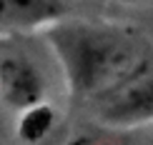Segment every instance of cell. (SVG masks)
Segmentation results:
<instances>
[{"label": "cell", "mask_w": 153, "mask_h": 145, "mask_svg": "<svg viewBox=\"0 0 153 145\" xmlns=\"http://www.w3.org/2000/svg\"><path fill=\"white\" fill-rule=\"evenodd\" d=\"M71 145H131V143L123 133H118V128H111V130H93V133L78 135Z\"/></svg>", "instance_id": "8992f818"}, {"label": "cell", "mask_w": 153, "mask_h": 145, "mask_svg": "<svg viewBox=\"0 0 153 145\" xmlns=\"http://www.w3.org/2000/svg\"><path fill=\"white\" fill-rule=\"evenodd\" d=\"M95 120L105 128H131L153 120V70L91 105Z\"/></svg>", "instance_id": "7a4b0ae2"}, {"label": "cell", "mask_w": 153, "mask_h": 145, "mask_svg": "<svg viewBox=\"0 0 153 145\" xmlns=\"http://www.w3.org/2000/svg\"><path fill=\"white\" fill-rule=\"evenodd\" d=\"M55 125V110L45 103H38L33 108L23 110L20 120H18V138L23 143H40Z\"/></svg>", "instance_id": "5b68a950"}, {"label": "cell", "mask_w": 153, "mask_h": 145, "mask_svg": "<svg viewBox=\"0 0 153 145\" xmlns=\"http://www.w3.org/2000/svg\"><path fill=\"white\" fill-rule=\"evenodd\" d=\"M40 33L71 98L85 108L153 70V43L131 25L68 15Z\"/></svg>", "instance_id": "6da1fadb"}, {"label": "cell", "mask_w": 153, "mask_h": 145, "mask_svg": "<svg viewBox=\"0 0 153 145\" xmlns=\"http://www.w3.org/2000/svg\"><path fill=\"white\" fill-rule=\"evenodd\" d=\"M68 0H0V33H33L68 18Z\"/></svg>", "instance_id": "277c9868"}, {"label": "cell", "mask_w": 153, "mask_h": 145, "mask_svg": "<svg viewBox=\"0 0 153 145\" xmlns=\"http://www.w3.org/2000/svg\"><path fill=\"white\" fill-rule=\"evenodd\" d=\"M45 98V78L40 68L20 53L0 55V100L13 110H28L43 103Z\"/></svg>", "instance_id": "3957f363"}]
</instances>
